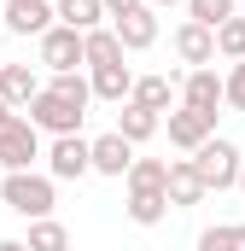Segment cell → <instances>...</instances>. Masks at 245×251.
I'll return each mask as SVG.
<instances>
[{
  "instance_id": "1",
  "label": "cell",
  "mask_w": 245,
  "mask_h": 251,
  "mask_svg": "<svg viewBox=\"0 0 245 251\" xmlns=\"http://www.w3.org/2000/svg\"><path fill=\"white\" fill-rule=\"evenodd\" d=\"M0 204L18 210L24 222H41V216H53V204H59V181H53V176H35V170L0 176Z\"/></svg>"
},
{
  "instance_id": "2",
  "label": "cell",
  "mask_w": 245,
  "mask_h": 251,
  "mask_svg": "<svg viewBox=\"0 0 245 251\" xmlns=\"http://www.w3.org/2000/svg\"><path fill=\"white\" fill-rule=\"evenodd\" d=\"M240 164H245V152L234 146V140H204L198 152H193V170L204 176V187L210 193H228V187H240Z\"/></svg>"
},
{
  "instance_id": "3",
  "label": "cell",
  "mask_w": 245,
  "mask_h": 251,
  "mask_svg": "<svg viewBox=\"0 0 245 251\" xmlns=\"http://www.w3.org/2000/svg\"><path fill=\"white\" fill-rule=\"evenodd\" d=\"M35 53H41V64H47L53 76L82 70V64H88V35H82V29H70V24H53V29L35 41Z\"/></svg>"
},
{
  "instance_id": "4",
  "label": "cell",
  "mask_w": 245,
  "mask_h": 251,
  "mask_svg": "<svg viewBox=\"0 0 245 251\" xmlns=\"http://www.w3.org/2000/svg\"><path fill=\"white\" fill-rule=\"evenodd\" d=\"M47 176H53V181H82V176H94V140H82V134H53V146H47Z\"/></svg>"
},
{
  "instance_id": "5",
  "label": "cell",
  "mask_w": 245,
  "mask_h": 251,
  "mask_svg": "<svg viewBox=\"0 0 245 251\" xmlns=\"http://www.w3.org/2000/svg\"><path fill=\"white\" fill-rule=\"evenodd\" d=\"M82 105H70L64 94H53V88H41L35 100H29V123L41 128V134H82Z\"/></svg>"
},
{
  "instance_id": "6",
  "label": "cell",
  "mask_w": 245,
  "mask_h": 251,
  "mask_svg": "<svg viewBox=\"0 0 245 251\" xmlns=\"http://www.w3.org/2000/svg\"><path fill=\"white\" fill-rule=\"evenodd\" d=\"M35 158H41V128L29 123V117H18V123L0 134V170L18 176V170H29Z\"/></svg>"
},
{
  "instance_id": "7",
  "label": "cell",
  "mask_w": 245,
  "mask_h": 251,
  "mask_svg": "<svg viewBox=\"0 0 245 251\" xmlns=\"http://www.w3.org/2000/svg\"><path fill=\"white\" fill-rule=\"evenodd\" d=\"M181 105L210 111V117H216V105H228V76H216V64L187 70V76H181Z\"/></svg>"
},
{
  "instance_id": "8",
  "label": "cell",
  "mask_w": 245,
  "mask_h": 251,
  "mask_svg": "<svg viewBox=\"0 0 245 251\" xmlns=\"http://www.w3.org/2000/svg\"><path fill=\"white\" fill-rule=\"evenodd\" d=\"M204 140H216V117L210 111H193V105H175L170 111V146H181L187 158H193Z\"/></svg>"
},
{
  "instance_id": "9",
  "label": "cell",
  "mask_w": 245,
  "mask_h": 251,
  "mask_svg": "<svg viewBox=\"0 0 245 251\" xmlns=\"http://www.w3.org/2000/svg\"><path fill=\"white\" fill-rule=\"evenodd\" d=\"M0 12H6V29H12V35H35V41H41V35L59 24L53 0H6Z\"/></svg>"
},
{
  "instance_id": "10",
  "label": "cell",
  "mask_w": 245,
  "mask_h": 251,
  "mask_svg": "<svg viewBox=\"0 0 245 251\" xmlns=\"http://www.w3.org/2000/svg\"><path fill=\"white\" fill-rule=\"evenodd\" d=\"M170 47H175V59L187 70H198V64H216V29H204V24H175V35H170Z\"/></svg>"
},
{
  "instance_id": "11",
  "label": "cell",
  "mask_w": 245,
  "mask_h": 251,
  "mask_svg": "<svg viewBox=\"0 0 245 251\" xmlns=\"http://www.w3.org/2000/svg\"><path fill=\"white\" fill-rule=\"evenodd\" d=\"M164 193H170V204L175 210H193V204H204V176L193 170V158H170V181H164Z\"/></svg>"
},
{
  "instance_id": "12",
  "label": "cell",
  "mask_w": 245,
  "mask_h": 251,
  "mask_svg": "<svg viewBox=\"0 0 245 251\" xmlns=\"http://www.w3.org/2000/svg\"><path fill=\"white\" fill-rule=\"evenodd\" d=\"M128 170H134V146L122 140L117 128L99 134V140H94V176H117V181H128Z\"/></svg>"
},
{
  "instance_id": "13",
  "label": "cell",
  "mask_w": 245,
  "mask_h": 251,
  "mask_svg": "<svg viewBox=\"0 0 245 251\" xmlns=\"http://www.w3.org/2000/svg\"><path fill=\"white\" fill-rule=\"evenodd\" d=\"M47 82L29 70V64H0V100L12 105V111H29V100L41 94Z\"/></svg>"
},
{
  "instance_id": "14",
  "label": "cell",
  "mask_w": 245,
  "mask_h": 251,
  "mask_svg": "<svg viewBox=\"0 0 245 251\" xmlns=\"http://www.w3.org/2000/svg\"><path fill=\"white\" fill-rule=\"evenodd\" d=\"M122 210H128L134 228H158L175 204H170V193H164V187H128V204H122Z\"/></svg>"
},
{
  "instance_id": "15",
  "label": "cell",
  "mask_w": 245,
  "mask_h": 251,
  "mask_svg": "<svg viewBox=\"0 0 245 251\" xmlns=\"http://www.w3.org/2000/svg\"><path fill=\"white\" fill-rule=\"evenodd\" d=\"M111 29H117L122 53H146V47L158 41V12H152V6H140V12H128V18H117Z\"/></svg>"
},
{
  "instance_id": "16",
  "label": "cell",
  "mask_w": 245,
  "mask_h": 251,
  "mask_svg": "<svg viewBox=\"0 0 245 251\" xmlns=\"http://www.w3.org/2000/svg\"><path fill=\"white\" fill-rule=\"evenodd\" d=\"M175 88H181V70H170V76H134V105H146V111H170V100H175Z\"/></svg>"
},
{
  "instance_id": "17",
  "label": "cell",
  "mask_w": 245,
  "mask_h": 251,
  "mask_svg": "<svg viewBox=\"0 0 245 251\" xmlns=\"http://www.w3.org/2000/svg\"><path fill=\"white\" fill-rule=\"evenodd\" d=\"M88 82H94V100H111V105H128V94H134L128 64H99V70H88Z\"/></svg>"
},
{
  "instance_id": "18",
  "label": "cell",
  "mask_w": 245,
  "mask_h": 251,
  "mask_svg": "<svg viewBox=\"0 0 245 251\" xmlns=\"http://www.w3.org/2000/svg\"><path fill=\"white\" fill-rule=\"evenodd\" d=\"M158 128H164V117H158V111H146V105H134V100H128V105H117V134L128 140V146L152 140Z\"/></svg>"
},
{
  "instance_id": "19",
  "label": "cell",
  "mask_w": 245,
  "mask_h": 251,
  "mask_svg": "<svg viewBox=\"0 0 245 251\" xmlns=\"http://www.w3.org/2000/svg\"><path fill=\"white\" fill-rule=\"evenodd\" d=\"M53 12H59V24L82 29V35L105 24V0H53Z\"/></svg>"
},
{
  "instance_id": "20",
  "label": "cell",
  "mask_w": 245,
  "mask_h": 251,
  "mask_svg": "<svg viewBox=\"0 0 245 251\" xmlns=\"http://www.w3.org/2000/svg\"><path fill=\"white\" fill-rule=\"evenodd\" d=\"M99 64H122V41H117V29H88V70H99Z\"/></svg>"
},
{
  "instance_id": "21",
  "label": "cell",
  "mask_w": 245,
  "mask_h": 251,
  "mask_svg": "<svg viewBox=\"0 0 245 251\" xmlns=\"http://www.w3.org/2000/svg\"><path fill=\"white\" fill-rule=\"evenodd\" d=\"M24 246L29 251H70V228L53 222V216H41V222H29V240Z\"/></svg>"
},
{
  "instance_id": "22",
  "label": "cell",
  "mask_w": 245,
  "mask_h": 251,
  "mask_svg": "<svg viewBox=\"0 0 245 251\" xmlns=\"http://www.w3.org/2000/svg\"><path fill=\"white\" fill-rule=\"evenodd\" d=\"M198 251H245V222H216L198 234Z\"/></svg>"
},
{
  "instance_id": "23",
  "label": "cell",
  "mask_w": 245,
  "mask_h": 251,
  "mask_svg": "<svg viewBox=\"0 0 245 251\" xmlns=\"http://www.w3.org/2000/svg\"><path fill=\"white\" fill-rule=\"evenodd\" d=\"M216 59H228V64H240L245 59V18L234 12L222 29H216Z\"/></svg>"
},
{
  "instance_id": "24",
  "label": "cell",
  "mask_w": 245,
  "mask_h": 251,
  "mask_svg": "<svg viewBox=\"0 0 245 251\" xmlns=\"http://www.w3.org/2000/svg\"><path fill=\"white\" fill-rule=\"evenodd\" d=\"M47 88H53V94H64V100H70V105H82V111H88V105H94V82H88V76H82V70H64V76H53V82H47Z\"/></svg>"
},
{
  "instance_id": "25",
  "label": "cell",
  "mask_w": 245,
  "mask_h": 251,
  "mask_svg": "<svg viewBox=\"0 0 245 251\" xmlns=\"http://www.w3.org/2000/svg\"><path fill=\"white\" fill-rule=\"evenodd\" d=\"M187 18L204 24V29H222V24L234 18V0H187Z\"/></svg>"
},
{
  "instance_id": "26",
  "label": "cell",
  "mask_w": 245,
  "mask_h": 251,
  "mask_svg": "<svg viewBox=\"0 0 245 251\" xmlns=\"http://www.w3.org/2000/svg\"><path fill=\"white\" fill-rule=\"evenodd\" d=\"M164 181H170V158H134L128 187H164Z\"/></svg>"
},
{
  "instance_id": "27",
  "label": "cell",
  "mask_w": 245,
  "mask_h": 251,
  "mask_svg": "<svg viewBox=\"0 0 245 251\" xmlns=\"http://www.w3.org/2000/svg\"><path fill=\"white\" fill-rule=\"evenodd\" d=\"M228 105H234V111H245V59L228 70Z\"/></svg>"
},
{
  "instance_id": "28",
  "label": "cell",
  "mask_w": 245,
  "mask_h": 251,
  "mask_svg": "<svg viewBox=\"0 0 245 251\" xmlns=\"http://www.w3.org/2000/svg\"><path fill=\"white\" fill-rule=\"evenodd\" d=\"M140 6H146V0H105V18L117 24V18H128V12H140Z\"/></svg>"
},
{
  "instance_id": "29",
  "label": "cell",
  "mask_w": 245,
  "mask_h": 251,
  "mask_svg": "<svg viewBox=\"0 0 245 251\" xmlns=\"http://www.w3.org/2000/svg\"><path fill=\"white\" fill-rule=\"evenodd\" d=\"M18 123V111H12V105H6V100H0V134H6V128Z\"/></svg>"
},
{
  "instance_id": "30",
  "label": "cell",
  "mask_w": 245,
  "mask_h": 251,
  "mask_svg": "<svg viewBox=\"0 0 245 251\" xmlns=\"http://www.w3.org/2000/svg\"><path fill=\"white\" fill-rule=\"evenodd\" d=\"M146 6H152V12H164V6H187V0H146Z\"/></svg>"
},
{
  "instance_id": "31",
  "label": "cell",
  "mask_w": 245,
  "mask_h": 251,
  "mask_svg": "<svg viewBox=\"0 0 245 251\" xmlns=\"http://www.w3.org/2000/svg\"><path fill=\"white\" fill-rule=\"evenodd\" d=\"M0 251H29V246H24V240H0Z\"/></svg>"
},
{
  "instance_id": "32",
  "label": "cell",
  "mask_w": 245,
  "mask_h": 251,
  "mask_svg": "<svg viewBox=\"0 0 245 251\" xmlns=\"http://www.w3.org/2000/svg\"><path fill=\"white\" fill-rule=\"evenodd\" d=\"M240 193H245V164H240Z\"/></svg>"
},
{
  "instance_id": "33",
  "label": "cell",
  "mask_w": 245,
  "mask_h": 251,
  "mask_svg": "<svg viewBox=\"0 0 245 251\" xmlns=\"http://www.w3.org/2000/svg\"><path fill=\"white\" fill-rule=\"evenodd\" d=\"M0 24H6V12H0Z\"/></svg>"
},
{
  "instance_id": "34",
  "label": "cell",
  "mask_w": 245,
  "mask_h": 251,
  "mask_svg": "<svg viewBox=\"0 0 245 251\" xmlns=\"http://www.w3.org/2000/svg\"><path fill=\"white\" fill-rule=\"evenodd\" d=\"M0 64H6V59H0Z\"/></svg>"
}]
</instances>
